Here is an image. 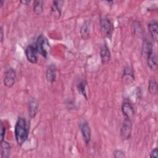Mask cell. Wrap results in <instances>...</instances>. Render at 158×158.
I'll return each mask as SVG.
<instances>
[{"label":"cell","mask_w":158,"mask_h":158,"mask_svg":"<svg viewBox=\"0 0 158 158\" xmlns=\"http://www.w3.org/2000/svg\"><path fill=\"white\" fill-rule=\"evenodd\" d=\"M38 101L35 99H32L29 101L28 103V114L30 118H34L38 110Z\"/></svg>","instance_id":"5bb4252c"},{"label":"cell","mask_w":158,"mask_h":158,"mask_svg":"<svg viewBox=\"0 0 158 158\" xmlns=\"http://www.w3.org/2000/svg\"><path fill=\"white\" fill-rule=\"evenodd\" d=\"M11 152V146L10 144L3 141L1 142V158H8Z\"/></svg>","instance_id":"9a60e30c"},{"label":"cell","mask_w":158,"mask_h":158,"mask_svg":"<svg viewBox=\"0 0 158 158\" xmlns=\"http://www.w3.org/2000/svg\"><path fill=\"white\" fill-rule=\"evenodd\" d=\"M158 151H157V149L155 148L153 150H152V151L150 153V157H156L157 158L158 157Z\"/></svg>","instance_id":"cb8c5ba5"},{"label":"cell","mask_w":158,"mask_h":158,"mask_svg":"<svg viewBox=\"0 0 158 158\" xmlns=\"http://www.w3.org/2000/svg\"><path fill=\"white\" fill-rule=\"evenodd\" d=\"M132 130L131 120L125 118L120 128V136L123 140H128L130 138Z\"/></svg>","instance_id":"277c9868"},{"label":"cell","mask_w":158,"mask_h":158,"mask_svg":"<svg viewBox=\"0 0 158 158\" xmlns=\"http://www.w3.org/2000/svg\"><path fill=\"white\" fill-rule=\"evenodd\" d=\"M101 33L107 38H110L113 31V25L111 20L107 17H102L99 21Z\"/></svg>","instance_id":"3957f363"},{"label":"cell","mask_w":158,"mask_h":158,"mask_svg":"<svg viewBox=\"0 0 158 158\" xmlns=\"http://www.w3.org/2000/svg\"><path fill=\"white\" fill-rule=\"evenodd\" d=\"M15 137L17 144L22 146L27 139L28 130L25 119L23 117H19L15 125Z\"/></svg>","instance_id":"6da1fadb"},{"label":"cell","mask_w":158,"mask_h":158,"mask_svg":"<svg viewBox=\"0 0 158 158\" xmlns=\"http://www.w3.org/2000/svg\"><path fill=\"white\" fill-rule=\"evenodd\" d=\"M121 109L125 118L132 120L135 114L132 105L128 102H124L122 105Z\"/></svg>","instance_id":"9c48e42d"},{"label":"cell","mask_w":158,"mask_h":158,"mask_svg":"<svg viewBox=\"0 0 158 158\" xmlns=\"http://www.w3.org/2000/svg\"><path fill=\"white\" fill-rule=\"evenodd\" d=\"M114 156L115 158H122L125 157L124 152L120 149H117L114 152Z\"/></svg>","instance_id":"603a6c76"},{"label":"cell","mask_w":158,"mask_h":158,"mask_svg":"<svg viewBox=\"0 0 158 158\" xmlns=\"http://www.w3.org/2000/svg\"><path fill=\"white\" fill-rule=\"evenodd\" d=\"M63 3V1H54L52 2L51 7V15L56 19H58L60 17Z\"/></svg>","instance_id":"30bf717a"},{"label":"cell","mask_w":158,"mask_h":158,"mask_svg":"<svg viewBox=\"0 0 158 158\" xmlns=\"http://www.w3.org/2000/svg\"><path fill=\"white\" fill-rule=\"evenodd\" d=\"M56 73H57V69L56 66L54 65H50L46 70V80L50 83H52L53 82H54L56 79Z\"/></svg>","instance_id":"7c38bea8"},{"label":"cell","mask_w":158,"mask_h":158,"mask_svg":"<svg viewBox=\"0 0 158 158\" xmlns=\"http://www.w3.org/2000/svg\"><path fill=\"white\" fill-rule=\"evenodd\" d=\"M122 80L124 83H129L134 80V75L131 69L127 66L125 68L122 75Z\"/></svg>","instance_id":"e0dca14e"},{"label":"cell","mask_w":158,"mask_h":158,"mask_svg":"<svg viewBox=\"0 0 158 158\" xmlns=\"http://www.w3.org/2000/svg\"><path fill=\"white\" fill-rule=\"evenodd\" d=\"M110 51L107 44V43L104 41L101 46L100 50V57L102 64H106L109 62L110 59Z\"/></svg>","instance_id":"ba28073f"},{"label":"cell","mask_w":158,"mask_h":158,"mask_svg":"<svg viewBox=\"0 0 158 158\" xmlns=\"http://www.w3.org/2000/svg\"><path fill=\"white\" fill-rule=\"evenodd\" d=\"M16 72L12 68H9L4 72V85L7 88H12L15 82Z\"/></svg>","instance_id":"5b68a950"},{"label":"cell","mask_w":158,"mask_h":158,"mask_svg":"<svg viewBox=\"0 0 158 158\" xmlns=\"http://www.w3.org/2000/svg\"><path fill=\"white\" fill-rule=\"evenodd\" d=\"M143 52L146 57L149 54L153 52V48L152 43L148 40H144L143 43Z\"/></svg>","instance_id":"d6986e66"},{"label":"cell","mask_w":158,"mask_h":158,"mask_svg":"<svg viewBox=\"0 0 158 158\" xmlns=\"http://www.w3.org/2000/svg\"><path fill=\"white\" fill-rule=\"evenodd\" d=\"M1 42L2 43L3 40H4V32H3V29H2V27H1Z\"/></svg>","instance_id":"d4e9b609"},{"label":"cell","mask_w":158,"mask_h":158,"mask_svg":"<svg viewBox=\"0 0 158 158\" xmlns=\"http://www.w3.org/2000/svg\"><path fill=\"white\" fill-rule=\"evenodd\" d=\"M0 5H1V7L2 6V5H3V1L0 0Z\"/></svg>","instance_id":"4316f807"},{"label":"cell","mask_w":158,"mask_h":158,"mask_svg":"<svg viewBox=\"0 0 158 158\" xmlns=\"http://www.w3.org/2000/svg\"><path fill=\"white\" fill-rule=\"evenodd\" d=\"M80 128L84 142L85 144L88 146L90 143L91 138V131L89 125L87 121L85 120L80 123Z\"/></svg>","instance_id":"8992f818"},{"label":"cell","mask_w":158,"mask_h":158,"mask_svg":"<svg viewBox=\"0 0 158 158\" xmlns=\"http://www.w3.org/2000/svg\"><path fill=\"white\" fill-rule=\"evenodd\" d=\"M86 82L84 80H81L80 81H79V83H78V84L77 85V87L78 92L81 94H82L86 99H87L86 92Z\"/></svg>","instance_id":"44dd1931"},{"label":"cell","mask_w":158,"mask_h":158,"mask_svg":"<svg viewBox=\"0 0 158 158\" xmlns=\"http://www.w3.org/2000/svg\"><path fill=\"white\" fill-rule=\"evenodd\" d=\"M91 23L89 20H86L80 30V35L84 40H87L90 35Z\"/></svg>","instance_id":"2e32d148"},{"label":"cell","mask_w":158,"mask_h":158,"mask_svg":"<svg viewBox=\"0 0 158 158\" xmlns=\"http://www.w3.org/2000/svg\"><path fill=\"white\" fill-rule=\"evenodd\" d=\"M21 3H22L23 4H25V5H28L30 2V1H20Z\"/></svg>","instance_id":"484cf974"},{"label":"cell","mask_w":158,"mask_h":158,"mask_svg":"<svg viewBox=\"0 0 158 158\" xmlns=\"http://www.w3.org/2000/svg\"><path fill=\"white\" fill-rule=\"evenodd\" d=\"M37 51L32 45L28 46L25 49V55L27 57V60L32 63V64H36L38 62V55H37Z\"/></svg>","instance_id":"52a82bcc"},{"label":"cell","mask_w":158,"mask_h":158,"mask_svg":"<svg viewBox=\"0 0 158 158\" xmlns=\"http://www.w3.org/2000/svg\"><path fill=\"white\" fill-rule=\"evenodd\" d=\"M33 10L35 14L40 15L43 11V1L41 0H36L33 2Z\"/></svg>","instance_id":"ac0fdd59"},{"label":"cell","mask_w":158,"mask_h":158,"mask_svg":"<svg viewBox=\"0 0 158 158\" xmlns=\"http://www.w3.org/2000/svg\"><path fill=\"white\" fill-rule=\"evenodd\" d=\"M148 91L152 95H156L157 93V85L154 78H151L149 81Z\"/></svg>","instance_id":"ffe728a7"},{"label":"cell","mask_w":158,"mask_h":158,"mask_svg":"<svg viewBox=\"0 0 158 158\" xmlns=\"http://www.w3.org/2000/svg\"><path fill=\"white\" fill-rule=\"evenodd\" d=\"M147 64L151 70L156 71L157 69V55L152 52L146 56Z\"/></svg>","instance_id":"8fae6325"},{"label":"cell","mask_w":158,"mask_h":158,"mask_svg":"<svg viewBox=\"0 0 158 158\" xmlns=\"http://www.w3.org/2000/svg\"><path fill=\"white\" fill-rule=\"evenodd\" d=\"M50 44L48 40L43 35H40L36 41L35 48L41 56L46 58L50 51Z\"/></svg>","instance_id":"7a4b0ae2"},{"label":"cell","mask_w":158,"mask_h":158,"mask_svg":"<svg viewBox=\"0 0 158 158\" xmlns=\"http://www.w3.org/2000/svg\"><path fill=\"white\" fill-rule=\"evenodd\" d=\"M0 131H1V142L4 141V138L6 134V127L4 125L3 122L1 121V127H0Z\"/></svg>","instance_id":"7402d4cb"},{"label":"cell","mask_w":158,"mask_h":158,"mask_svg":"<svg viewBox=\"0 0 158 158\" xmlns=\"http://www.w3.org/2000/svg\"><path fill=\"white\" fill-rule=\"evenodd\" d=\"M148 30L151 35V38L154 41H157L158 40V25L156 21H152L149 23L148 25Z\"/></svg>","instance_id":"4fadbf2b"}]
</instances>
